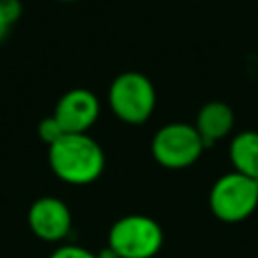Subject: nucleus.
I'll list each match as a JSON object with an SVG mask.
<instances>
[{
  "label": "nucleus",
  "mask_w": 258,
  "mask_h": 258,
  "mask_svg": "<svg viewBox=\"0 0 258 258\" xmlns=\"http://www.w3.org/2000/svg\"><path fill=\"white\" fill-rule=\"evenodd\" d=\"M48 165L60 181L87 185L101 177L105 169V153L87 133H64L48 145Z\"/></svg>",
  "instance_id": "f257e3e1"
},
{
  "label": "nucleus",
  "mask_w": 258,
  "mask_h": 258,
  "mask_svg": "<svg viewBox=\"0 0 258 258\" xmlns=\"http://www.w3.org/2000/svg\"><path fill=\"white\" fill-rule=\"evenodd\" d=\"M155 87L153 83L137 71L119 73L107 91V103L113 115L127 125L145 123L155 109Z\"/></svg>",
  "instance_id": "f03ea898"
},
{
  "label": "nucleus",
  "mask_w": 258,
  "mask_h": 258,
  "mask_svg": "<svg viewBox=\"0 0 258 258\" xmlns=\"http://www.w3.org/2000/svg\"><path fill=\"white\" fill-rule=\"evenodd\" d=\"M107 246L119 258H153L163 246V228L149 216L129 214L111 226Z\"/></svg>",
  "instance_id": "7ed1b4c3"
},
{
  "label": "nucleus",
  "mask_w": 258,
  "mask_h": 258,
  "mask_svg": "<svg viewBox=\"0 0 258 258\" xmlns=\"http://www.w3.org/2000/svg\"><path fill=\"white\" fill-rule=\"evenodd\" d=\"M212 214L226 224H238L250 218L258 208V187L252 177L238 171L224 173L210 189L208 198Z\"/></svg>",
  "instance_id": "20e7f679"
},
{
  "label": "nucleus",
  "mask_w": 258,
  "mask_h": 258,
  "mask_svg": "<svg viewBox=\"0 0 258 258\" xmlns=\"http://www.w3.org/2000/svg\"><path fill=\"white\" fill-rule=\"evenodd\" d=\"M206 149L194 123L173 121L159 127L151 139V155L165 169H185L194 165Z\"/></svg>",
  "instance_id": "39448f33"
},
{
  "label": "nucleus",
  "mask_w": 258,
  "mask_h": 258,
  "mask_svg": "<svg viewBox=\"0 0 258 258\" xmlns=\"http://www.w3.org/2000/svg\"><path fill=\"white\" fill-rule=\"evenodd\" d=\"M28 228L42 242H60L73 228L69 206L54 196H42L28 208Z\"/></svg>",
  "instance_id": "423d86ee"
},
{
  "label": "nucleus",
  "mask_w": 258,
  "mask_h": 258,
  "mask_svg": "<svg viewBox=\"0 0 258 258\" xmlns=\"http://www.w3.org/2000/svg\"><path fill=\"white\" fill-rule=\"evenodd\" d=\"M101 103L89 89L77 87L60 95L54 105L52 117L58 121L64 133H87L99 119Z\"/></svg>",
  "instance_id": "0eeeda50"
},
{
  "label": "nucleus",
  "mask_w": 258,
  "mask_h": 258,
  "mask_svg": "<svg viewBox=\"0 0 258 258\" xmlns=\"http://www.w3.org/2000/svg\"><path fill=\"white\" fill-rule=\"evenodd\" d=\"M234 123H236V117H234V111L228 103L208 101L198 111L194 127L200 133L204 145L208 147V145H214V143L222 141L224 137H228L234 129Z\"/></svg>",
  "instance_id": "6e6552de"
},
{
  "label": "nucleus",
  "mask_w": 258,
  "mask_h": 258,
  "mask_svg": "<svg viewBox=\"0 0 258 258\" xmlns=\"http://www.w3.org/2000/svg\"><path fill=\"white\" fill-rule=\"evenodd\" d=\"M230 161L234 171L256 179L258 177V131H240L230 141Z\"/></svg>",
  "instance_id": "1a4fd4ad"
},
{
  "label": "nucleus",
  "mask_w": 258,
  "mask_h": 258,
  "mask_svg": "<svg viewBox=\"0 0 258 258\" xmlns=\"http://www.w3.org/2000/svg\"><path fill=\"white\" fill-rule=\"evenodd\" d=\"M64 135L62 127L58 125V121L50 115V117H44L40 123H38V137L40 141H44L46 145H52L56 139H60Z\"/></svg>",
  "instance_id": "9d476101"
},
{
  "label": "nucleus",
  "mask_w": 258,
  "mask_h": 258,
  "mask_svg": "<svg viewBox=\"0 0 258 258\" xmlns=\"http://www.w3.org/2000/svg\"><path fill=\"white\" fill-rule=\"evenodd\" d=\"M48 258H97V254L87 250V248H83V246L64 244V246H58Z\"/></svg>",
  "instance_id": "9b49d317"
},
{
  "label": "nucleus",
  "mask_w": 258,
  "mask_h": 258,
  "mask_svg": "<svg viewBox=\"0 0 258 258\" xmlns=\"http://www.w3.org/2000/svg\"><path fill=\"white\" fill-rule=\"evenodd\" d=\"M0 16L12 26L22 16V4L20 0H0Z\"/></svg>",
  "instance_id": "f8f14e48"
},
{
  "label": "nucleus",
  "mask_w": 258,
  "mask_h": 258,
  "mask_svg": "<svg viewBox=\"0 0 258 258\" xmlns=\"http://www.w3.org/2000/svg\"><path fill=\"white\" fill-rule=\"evenodd\" d=\"M10 28H12V26H10L2 16H0V42H4V40H6V36L10 34Z\"/></svg>",
  "instance_id": "ddd939ff"
},
{
  "label": "nucleus",
  "mask_w": 258,
  "mask_h": 258,
  "mask_svg": "<svg viewBox=\"0 0 258 258\" xmlns=\"http://www.w3.org/2000/svg\"><path fill=\"white\" fill-rule=\"evenodd\" d=\"M97 258H119V256H117V254H115V252H113L109 246H105V248H103V250L97 254Z\"/></svg>",
  "instance_id": "4468645a"
},
{
  "label": "nucleus",
  "mask_w": 258,
  "mask_h": 258,
  "mask_svg": "<svg viewBox=\"0 0 258 258\" xmlns=\"http://www.w3.org/2000/svg\"><path fill=\"white\" fill-rule=\"evenodd\" d=\"M58 2H75V0H58Z\"/></svg>",
  "instance_id": "2eb2a0df"
},
{
  "label": "nucleus",
  "mask_w": 258,
  "mask_h": 258,
  "mask_svg": "<svg viewBox=\"0 0 258 258\" xmlns=\"http://www.w3.org/2000/svg\"><path fill=\"white\" fill-rule=\"evenodd\" d=\"M254 181H256V187H258V177H256V179H254Z\"/></svg>",
  "instance_id": "dca6fc26"
}]
</instances>
